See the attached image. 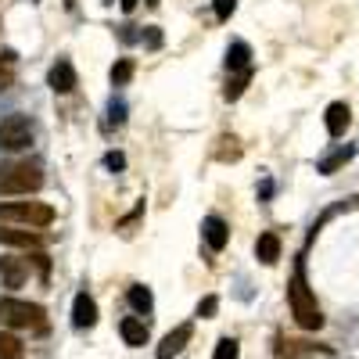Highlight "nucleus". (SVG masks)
Returning <instances> with one entry per match:
<instances>
[{"label":"nucleus","instance_id":"39448f33","mask_svg":"<svg viewBox=\"0 0 359 359\" xmlns=\"http://www.w3.org/2000/svg\"><path fill=\"white\" fill-rule=\"evenodd\" d=\"M29 144H33V126L25 115H11L0 123V151H22Z\"/></svg>","mask_w":359,"mask_h":359},{"label":"nucleus","instance_id":"a211bd4d","mask_svg":"<svg viewBox=\"0 0 359 359\" xmlns=\"http://www.w3.org/2000/svg\"><path fill=\"white\" fill-rule=\"evenodd\" d=\"M0 359H25V345L15 334H0Z\"/></svg>","mask_w":359,"mask_h":359},{"label":"nucleus","instance_id":"7ed1b4c3","mask_svg":"<svg viewBox=\"0 0 359 359\" xmlns=\"http://www.w3.org/2000/svg\"><path fill=\"white\" fill-rule=\"evenodd\" d=\"M0 219L4 223H22L29 230H40V226L54 223V208L43 205V201H8V205H0Z\"/></svg>","mask_w":359,"mask_h":359},{"label":"nucleus","instance_id":"dca6fc26","mask_svg":"<svg viewBox=\"0 0 359 359\" xmlns=\"http://www.w3.org/2000/svg\"><path fill=\"white\" fill-rule=\"evenodd\" d=\"M130 306L137 309V313H151V306H155V298H151V291H147L144 284H137V287H130Z\"/></svg>","mask_w":359,"mask_h":359},{"label":"nucleus","instance_id":"5701e85b","mask_svg":"<svg viewBox=\"0 0 359 359\" xmlns=\"http://www.w3.org/2000/svg\"><path fill=\"white\" fill-rule=\"evenodd\" d=\"M15 83V69H11V54L0 57V90H8Z\"/></svg>","mask_w":359,"mask_h":359},{"label":"nucleus","instance_id":"f8f14e48","mask_svg":"<svg viewBox=\"0 0 359 359\" xmlns=\"http://www.w3.org/2000/svg\"><path fill=\"white\" fill-rule=\"evenodd\" d=\"M348 123H352V111H348L345 101H334L331 108H327V133L331 137H341L348 130Z\"/></svg>","mask_w":359,"mask_h":359},{"label":"nucleus","instance_id":"393cba45","mask_svg":"<svg viewBox=\"0 0 359 359\" xmlns=\"http://www.w3.org/2000/svg\"><path fill=\"white\" fill-rule=\"evenodd\" d=\"M233 8H237V0H216V18L226 22V18L233 15Z\"/></svg>","mask_w":359,"mask_h":359},{"label":"nucleus","instance_id":"0eeeda50","mask_svg":"<svg viewBox=\"0 0 359 359\" xmlns=\"http://www.w3.org/2000/svg\"><path fill=\"white\" fill-rule=\"evenodd\" d=\"M47 83H50L54 94H69V90L76 86V69H72L69 57H57L54 69H50V76H47Z\"/></svg>","mask_w":359,"mask_h":359},{"label":"nucleus","instance_id":"bb28decb","mask_svg":"<svg viewBox=\"0 0 359 359\" xmlns=\"http://www.w3.org/2000/svg\"><path fill=\"white\" fill-rule=\"evenodd\" d=\"M108 165H111V169H123V165H126V158L118 155V151H111V155H108Z\"/></svg>","mask_w":359,"mask_h":359},{"label":"nucleus","instance_id":"9b49d317","mask_svg":"<svg viewBox=\"0 0 359 359\" xmlns=\"http://www.w3.org/2000/svg\"><path fill=\"white\" fill-rule=\"evenodd\" d=\"M316 352V345H309V341H291V338H277V345H273V355L277 359H309Z\"/></svg>","mask_w":359,"mask_h":359},{"label":"nucleus","instance_id":"4468645a","mask_svg":"<svg viewBox=\"0 0 359 359\" xmlns=\"http://www.w3.org/2000/svg\"><path fill=\"white\" fill-rule=\"evenodd\" d=\"M118 331H123L126 345H133V348L147 345V323H144V320H137V316H126L123 323H118Z\"/></svg>","mask_w":359,"mask_h":359},{"label":"nucleus","instance_id":"2eb2a0df","mask_svg":"<svg viewBox=\"0 0 359 359\" xmlns=\"http://www.w3.org/2000/svg\"><path fill=\"white\" fill-rule=\"evenodd\" d=\"M248 57H252L248 43H233V47L226 50V69H230V72H252V69H248Z\"/></svg>","mask_w":359,"mask_h":359},{"label":"nucleus","instance_id":"20e7f679","mask_svg":"<svg viewBox=\"0 0 359 359\" xmlns=\"http://www.w3.org/2000/svg\"><path fill=\"white\" fill-rule=\"evenodd\" d=\"M0 320H4L8 327H15V331H43L47 320H43V306L36 302H22V298H4L0 302Z\"/></svg>","mask_w":359,"mask_h":359},{"label":"nucleus","instance_id":"a878e982","mask_svg":"<svg viewBox=\"0 0 359 359\" xmlns=\"http://www.w3.org/2000/svg\"><path fill=\"white\" fill-rule=\"evenodd\" d=\"M147 47H162V33H158V29H147Z\"/></svg>","mask_w":359,"mask_h":359},{"label":"nucleus","instance_id":"b1692460","mask_svg":"<svg viewBox=\"0 0 359 359\" xmlns=\"http://www.w3.org/2000/svg\"><path fill=\"white\" fill-rule=\"evenodd\" d=\"M216 309H219V298H216V294H208V298H201L198 316H201V320H212V316H216Z\"/></svg>","mask_w":359,"mask_h":359},{"label":"nucleus","instance_id":"9d476101","mask_svg":"<svg viewBox=\"0 0 359 359\" xmlns=\"http://www.w3.org/2000/svg\"><path fill=\"white\" fill-rule=\"evenodd\" d=\"M72 323L76 327H94L97 323V302L86 291L76 294V302H72Z\"/></svg>","mask_w":359,"mask_h":359},{"label":"nucleus","instance_id":"cd10ccee","mask_svg":"<svg viewBox=\"0 0 359 359\" xmlns=\"http://www.w3.org/2000/svg\"><path fill=\"white\" fill-rule=\"evenodd\" d=\"M137 4H140V0H123V11H133Z\"/></svg>","mask_w":359,"mask_h":359},{"label":"nucleus","instance_id":"412c9836","mask_svg":"<svg viewBox=\"0 0 359 359\" xmlns=\"http://www.w3.org/2000/svg\"><path fill=\"white\" fill-rule=\"evenodd\" d=\"M348 158H352V147H345V151H334L327 162H320V172H323V176H331V172H334L338 165H345Z\"/></svg>","mask_w":359,"mask_h":359},{"label":"nucleus","instance_id":"f3484780","mask_svg":"<svg viewBox=\"0 0 359 359\" xmlns=\"http://www.w3.org/2000/svg\"><path fill=\"white\" fill-rule=\"evenodd\" d=\"M0 273L8 277V287H22V280H25V266L15 262V259H0Z\"/></svg>","mask_w":359,"mask_h":359},{"label":"nucleus","instance_id":"4be33fe9","mask_svg":"<svg viewBox=\"0 0 359 359\" xmlns=\"http://www.w3.org/2000/svg\"><path fill=\"white\" fill-rule=\"evenodd\" d=\"M237 355H241V345H237L233 338H223V341L216 345V355H212V359H237Z\"/></svg>","mask_w":359,"mask_h":359},{"label":"nucleus","instance_id":"ddd939ff","mask_svg":"<svg viewBox=\"0 0 359 359\" xmlns=\"http://www.w3.org/2000/svg\"><path fill=\"white\" fill-rule=\"evenodd\" d=\"M255 255H259V262H266V266H273V262L280 259V237H277L273 230H266V233H259V245H255Z\"/></svg>","mask_w":359,"mask_h":359},{"label":"nucleus","instance_id":"423d86ee","mask_svg":"<svg viewBox=\"0 0 359 359\" xmlns=\"http://www.w3.org/2000/svg\"><path fill=\"white\" fill-rule=\"evenodd\" d=\"M191 334H194V327H191V323H180V327H172V331L162 338V345H158L155 359H172L180 348H184V345L191 341Z\"/></svg>","mask_w":359,"mask_h":359},{"label":"nucleus","instance_id":"aec40b11","mask_svg":"<svg viewBox=\"0 0 359 359\" xmlns=\"http://www.w3.org/2000/svg\"><path fill=\"white\" fill-rule=\"evenodd\" d=\"M248 76H252V72L233 76V79L226 83V90H223V97H226V101H237V97H241V94H245V86H248Z\"/></svg>","mask_w":359,"mask_h":359},{"label":"nucleus","instance_id":"6ab92c4d","mask_svg":"<svg viewBox=\"0 0 359 359\" xmlns=\"http://www.w3.org/2000/svg\"><path fill=\"white\" fill-rule=\"evenodd\" d=\"M130 76H133V62H130V57H123V62L111 65V83H115V86H126Z\"/></svg>","mask_w":359,"mask_h":359},{"label":"nucleus","instance_id":"6e6552de","mask_svg":"<svg viewBox=\"0 0 359 359\" xmlns=\"http://www.w3.org/2000/svg\"><path fill=\"white\" fill-rule=\"evenodd\" d=\"M0 245H11V248H40V233L33 230H18V226H8V223H0Z\"/></svg>","mask_w":359,"mask_h":359},{"label":"nucleus","instance_id":"f257e3e1","mask_svg":"<svg viewBox=\"0 0 359 359\" xmlns=\"http://www.w3.org/2000/svg\"><path fill=\"white\" fill-rule=\"evenodd\" d=\"M287 298H291V313H294L298 327H306V331H320V327H323V313H320V306H316V294H313L309 284H306L302 262H298L294 277H291V284H287Z\"/></svg>","mask_w":359,"mask_h":359},{"label":"nucleus","instance_id":"f03ea898","mask_svg":"<svg viewBox=\"0 0 359 359\" xmlns=\"http://www.w3.org/2000/svg\"><path fill=\"white\" fill-rule=\"evenodd\" d=\"M40 187H43V172L36 162L0 165V194H36Z\"/></svg>","mask_w":359,"mask_h":359},{"label":"nucleus","instance_id":"1a4fd4ad","mask_svg":"<svg viewBox=\"0 0 359 359\" xmlns=\"http://www.w3.org/2000/svg\"><path fill=\"white\" fill-rule=\"evenodd\" d=\"M201 233H205V241H208V248H212V252H223L226 241H230V226L219 216H208L205 226H201Z\"/></svg>","mask_w":359,"mask_h":359}]
</instances>
